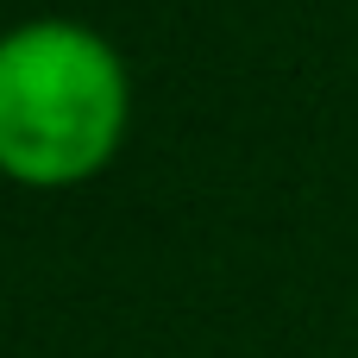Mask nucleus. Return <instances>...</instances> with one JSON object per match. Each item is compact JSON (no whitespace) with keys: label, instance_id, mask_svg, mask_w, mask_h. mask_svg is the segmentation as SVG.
<instances>
[{"label":"nucleus","instance_id":"obj_1","mask_svg":"<svg viewBox=\"0 0 358 358\" xmlns=\"http://www.w3.org/2000/svg\"><path fill=\"white\" fill-rule=\"evenodd\" d=\"M132 120L120 50L82 19H25L0 31V176L69 189L113 164Z\"/></svg>","mask_w":358,"mask_h":358}]
</instances>
